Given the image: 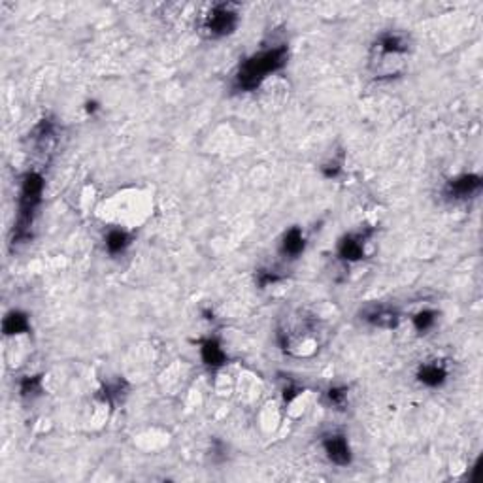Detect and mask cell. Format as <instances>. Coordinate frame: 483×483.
<instances>
[{"mask_svg": "<svg viewBox=\"0 0 483 483\" xmlns=\"http://www.w3.org/2000/svg\"><path fill=\"white\" fill-rule=\"evenodd\" d=\"M287 59H289L287 46L270 47L251 55L240 64L234 76V87L238 91H255L267 77L284 69Z\"/></svg>", "mask_w": 483, "mask_h": 483, "instance_id": "6da1fadb", "label": "cell"}, {"mask_svg": "<svg viewBox=\"0 0 483 483\" xmlns=\"http://www.w3.org/2000/svg\"><path fill=\"white\" fill-rule=\"evenodd\" d=\"M44 193V177L38 172H29L23 177L21 197H19V214H17L16 229H14V244L23 242L31 236V227L34 221V214L42 202Z\"/></svg>", "mask_w": 483, "mask_h": 483, "instance_id": "7a4b0ae2", "label": "cell"}, {"mask_svg": "<svg viewBox=\"0 0 483 483\" xmlns=\"http://www.w3.org/2000/svg\"><path fill=\"white\" fill-rule=\"evenodd\" d=\"M204 31L212 38H223L236 31L238 12L232 4H217L204 19Z\"/></svg>", "mask_w": 483, "mask_h": 483, "instance_id": "3957f363", "label": "cell"}, {"mask_svg": "<svg viewBox=\"0 0 483 483\" xmlns=\"http://www.w3.org/2000/svg\"><path fill=\"white\" fill-rule=\"evenodd\" d=\"M482 177L475 174H462V176L449 179L445 185L444 195L449 200H467L475 197L482 191Z\"/></svg>", "mask_w": 483, "mask_h": 483, "instance_id": "277c9868", "label": "cell"}, {"mask_svg": "<svg viewBox=\"0 0 483 483\" xmlns=\"http://www.w3.org/2000/svg\"><path fill=\"white\" fill-rule=\"evenodd\" d=\"M323 449L327 453V459L338 467H347L351 462V447L344 434H329L323 438Z\"/></svg>", "mask_w": 483, "mask_h": 483, "instance_id": "5b68a950", "label": "cell"}, {"mask_svg": "<svg viewBox=\"0 0 483 483\" xmlns=\"http://www.w3.org/2000/svg\"><path fill=\"white\" fill-rule=\"evenodd\" d=\"M370 236H372V230L347 234V236L340 242V246H338L340 259H344V261L347 262L360 261V259L364 257V244H367V240H369Z\"/></svg>", "mask_w": 483, "mask_h": 483, "instance_id": "8992f818", "label": "cell"}, {"mask_svg": "<svg viewBox=\"0 0 483 483\" xmlns=\"http://www.w3.org/2000/svg\"><path fill=\"white\" fill-rule=\"evenodd\" d=\"M364 321H369L374 327L382 329H395L399 325V312L387 306H372L364 312Z\"/></svg>", "mask_w": 483, "mask_h": 483, "instance_id": "52a82bcc", "label": "cell"}, {"mask_svg": "<svg viewBox=\"0 0 483 483\" xmlns=\"http://www.w3.org/2000/svg\"><path fill=\"white\" fill-rule=\"evenodd\" d=\"M200 353H202V360L206 362L208 367L212 369H219L225 364L227 360V355L223 351L221 344L217 338H206L200 342Z\"/></svg>", "mask_w": 483, "mask_h": 483, "instance_id": "ba28073f", "label": "cell"}, {"mask_svg": "<svg viewBox=\"0 0 483 483\" xmlns=\"http://www.w3.org/2000/svg\"><path fill=\"white\" fill-rule=\"evenodd\" d=\"M306 247V238H304V232L299 229V227H293L285 232L284 240H282V253L285 257H299Z\"/></svg>", "mask_w": 483, "mask_h": 483, "instance_id": "9c48e42d", "label": "cell"}, {"mask_svg": "<svg viewBox=\"0 0 483 483\" xmlns=\"http://www.w3.org/2000/svg\"><path fill=\"white\" fill-rule=\"evenodd\" d=\"M417 380L427 387H438L447 380V370L440 362H427L417 370Z\"/></svg>", "mask_w": 483, "mask_h": 483, "instance_id": "30bf717a", "label": "cell"}, {"mask_svg": "<svg viewBox=\"0 0 483 483\" xmlns=\"http://www.w3.org/2000/svg\"><path fill=\"white\" fill-rule=\"evenodd\" d=\"M377 51L384 55H399V53H406L408 51V44L406 40L402 38L400 34L397 32H385L377 38Z\"/></svg>", "mask_w": 483, "mask_h": 483, "instance_id": "8fae6325", "label": "cell"}, {"mask_svg": "<svg viewBox=\"0 0 483 483\" xmlns=\"http://www.w3.org/2000/svg\"><path fill=\"white\" fill-rule=\"evenodd\" d=\"M2 330L6 336H16V334H25L31 330V323H29V317L23 312H10L6 317H4V323H2Z\"/></svg>", "mask_w": 483, "mask_h": 483, "instance_id": "7c38bea8", "label": "cell"}, {"mask_svg": "<svg viewBox=\"0 0 483 483\" xmlns=\"http://www.w3.org/2000/svg\"><path fill=\"white\" fill-rule=\"evenodd\" d=\"M131 246V236L121 229H114L108 232L106 236V249L112 255L123 253L127 247Z\"/></svg>", "mask_w": 483, "mask_h": 483, "instance_id": "4fadbf2b", "label": "cell"}, {"mask_svg": "<svg viewBox=\"0 0 483 483\" xmlns=\"http://www.w3.org/2000/svg\"><path fill=\"white\" fill-rule=\"evenodd\" d=\"M125 391H127V384H125L123 380H117V382H114V384H108L106 387L100 391V399L114 406L117 400H121Z\"/></svg>", "mask_w": 483, "mask_h": 483, "instance_id": "5bb4252c", "label": "cell"}, {"mask_svg": "<svg viewBox=\"0 0 483 483\" xmlns=\"http://www.w3.org/2000/svg\"><path fill=\"white\" fill-rule=\"evenodd\" d=\"M434 325H436V312H432V310H423L414 315V327L421 334L429 332Z\"/></svg>", "mask_w": 483, "mask_h": 483, "instance_id": "9a60e30c", "label": "cell"}, {"mask_svg": "<svg viewBox=\"0 0 483 483\" xmlns=\"http://www.w3.org/2000/svg\"><path fill=\"white\" fill-rule=\"evenodd\" d=\"M42 393V376H27L21 382V395L23 397H34Z\"/></svg>", "mask_w": 483, "mask_h": 483, "instance_id": "2e32d148", "label": "cell"}, {"mask_svg": "<svg viewBox=\"0 0 483 483\" xmlns=\"http://www.w3.org/2000/svg\"><path fill=\"white\" fill-rule=\"evenodd\" d=\"M327 399L332 406L342 408L347 400V387H330L327 393Z\"/></svg>", "mask_w": 483, "mask_h": 483, "instance_id": "e0dca14e", "label": "cell"}, {"mask_svg": "<svg viewBox=\"0 0 483 483\" xmlns=\"http://www.w3.org/2000/svg\"><path fill=\"white\" fill-rule=\"evenodd\" d=\"M280 280H282L280 274H276V272H269V270H262V272H259V276H257V282H259L261 287H269L270 284H276V282H280Z\"/></svg>", "mask_w": 483, "mask_h": 483, "instance_id": "ac0fdd59", "label": "cell"}]
</instances>
